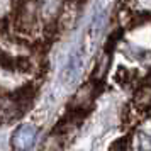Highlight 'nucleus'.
I'll return each mask as SVG.
<instances>
[{
	"instance_id": "obj_6",
	"label": "nucleus",
	"mask_w": 151,
	"mask_h": 151,
	"mask_svg": "<svg viewBox=\"0 0 151 151\" xmlns=\"http://www.w3.org/2000/svg\"><path fill=\"white\" fill-rule=\"evenodd\" d=\"M104 19H105V15H104V12H100V14H99L95 19H93L92 31H100V29H102V26H104Z\"/></svg>"
},
{
	"instance_id": "obj_5",
	"label": "nucleus",
	"mask_w": 151,
	"mask_h": 151,
	"mask_svg": "<svg viewBox=\"0 0 151 151\" xmlns=\"http://www.w3.org/2000/svg\"><path fill=\"white\" fill-rule=\"evenodd\" d=\"M42 151H63V139L60 134H51L42 144Z\"/></svg>"
},
{
	"instance_id": "obj_2",
	"label": "nucleus",
	"mask_w": 151,
	"mask_h": 151,
	"mask_svg": "<svg viewBox=\"0 0 151 151\" xmlns=\"http://www.w3.org/2000/svg\"><path fill=\"white\" fill-rule=\"evenodd\" d=\"M80 75H82V58L78 56V53H73L65 71H63V82L75 83L80 78Z\"/></svg>"
},
{
	"instance_id": "obj_4",
	"label": "nucleus",
	"mask_w": 151,
	"mask_h": 151,
	"mask_svg": "<svg viewBox=\"0 0 151 151\" xmlns=\"http://www.w3.org/2000/svg\"><path fill=\"white\" fill-rule=\"evenodd\" d=\"M134 104L139 109H151V87H144L136 93Z\"/></svg>"
},
{
	"instance_id": "obj_3",
	"label": "nucleus",
	"mask_w": 151,
	"mask_h": 151,
	"mask_svg": "<svg viewBox=\"0 0 151 151\" xmlns=\"http://www.w3.org/2000/svg\"><path fill=\"white\" fill-rule=\"evenodd\" d=\"M92 100V87L90 85H85L78 90V93L75 95V100H73V107H87L88 102Z\"/></svg>"
},
{
	"instance_id": "obj_1",
	"label": "nucleus",
	"mask_w": 151,
	"mask_h": 151,
	"mask_svg": "<svg viewBox=\"0 0 151 151\" xmlns=\"http://www.w3.org/2000/svg\"><path fill=\"white\" fill-rule=\"evenodd\" d=\"M37 129L32 124H22L12 136V148L17 151H29L36 143Z\"/></svg>"
}]
</instances>
